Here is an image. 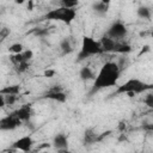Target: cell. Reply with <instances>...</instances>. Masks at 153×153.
I'll use <instances>...</instances> for the list:
<instances>
[{
  "mask_svg": "<svg viewBox=\"0 0 153 153\" xmlns=\"http://www.w3.org/2000/svg\"><path fill=\"white\" fill-rule=\"evenodd\" d=\"M121 72H122V68L117 62L115 61L105 62L96 74V78L92 84V93L104 88L117 86L121 76Z\"/></svg>",
  "mask_w": 153,
  "mask_h": 153,
  "instance_id": "1",
  "label": "cell"
},
{
  "mask_svg": "<svg viewBox=\"0 0 153 153\" xmlns=\"http://www.w3.org/2000/svg\"><path fill=\"white\" fill-rule=\"evenodd\" d=\"M149 90H153V84L146 82L139 78H130L123 84L117 85L115 94H129L130 97H133L135 94L145 93Z\"/></svg>",
  "mask_w": 153,
  "mask_h": 153,
  "instance_id": "2",
  "label": "cell"
},
{
  "mask_svg": "<svg viewBox=\"0 0 153 153\" xmlns=\"http://www.w3.org/2000/svg\"><path fill=\"white\" fill-rule=\"evenodd\" d=\"M103 54L102 47L99 41L94 39L91 36H82L81 38V44H80V50L78 53V61H82L87 57L94 56V55H100Z\"/></svg>",
  "mask_w": 153,
  "mask_h": 153,
  "instance_id": "3",
  "label": "cell"
},
{
  "mask_svg": "<svg viewBox=\"0 0 153 153\" xmlns=\"http://www.w3.org/2000/svg\"><path fill=\"white\" fill-rule=\"evenodd\" d=\"M76 17V10L73 8H66L62 6H59L56 8H53L48 11L44 16L45 19L48 20H54V22H60L63 24L69 25Z\"/></svg>",
  "mask_w": 153,
  "mask_h": 153,
  "instance_id": "4",
  "label": "cell"
},
{
  "mask_svg": "<svg viewBox=\"0 0 153 153\" xmlns=\"http://www.w3.org/2000/svg\"><path fill=\"white\" fill-rule=\"evenodd\" d=\"M106 35L116 41H122L128 35V27L123 22L116 20V22L111 23V25L108 27Z\"/></svg>",
  "mask_w": 153,
  "mask_h": 153,
  "instance_id": "5",
  "label": "cell"
},
{
  "mask_svg": "<svg viewBox=\"0 0 153 153\" xmlns=\"http://www.w3.org/2000/svg\"><path fill=\"white\" fill-rule=\"evenodd\" d=\"M35 145V141L32 139L31 135H23L20 137H18L11 146L12 149H16V151H20V152H24V153H27L32 149Z\"/></svg>",
  "mask_w": 153,
  "mask_h": 153,
  "instance_id": "6",
  "label": "cell"
},
{
  "mask_svg": "<svg viewBox=\"0 0 153 153\" xmlns=\"http://www.w3.org/2000/svg\"><path fill=\"white\" fill-rule=\"evenodd\" d=\"M22 123H23V122L17 117V115H16L14 111H13V112H11L10 115H7V116H5V117H2V118L0 120V129H1L2 131H6V130H14V129H17L18 127H20Z\"/></svg>",
  "mask_w": 153,
  "mask_h": 153,
  "instance_id": "7",
  "label": "cell"
},
{
  "mask_svg": "<svg viewBox=\"0 0 153 153\" xmlns=\"http://www.w3.org/2000/svg\"><path fill=\"white\" fill-rule=\"evenodd\" d=\"M43 97L47 98V99L57 102V103H65V102L67 100V94H66L61 88H59V87H53V88H50Z\"/></svg>",
  "mask_w": 153,
  "mask_h": 153,
  "instance_id": "8",
  "label": "cell"
},
{
  "mask_svg": "<svg viewBox=\"0 0 153 153\" xmlns=\"http://www.w3.org/2000/svg\"><path fill=\"white\" fill-rule=\"evenodd\" d=\"M14 114L17 115V117L24 123V122H29L30 118L32 117V108L30 104H24L22 106H19L17 110H14Z\"/></svg>",
  "mask_w": 153,
  "mask_h": 153,
  "instance_id": "9",
  "label": "cell"
},
{
  "mask_svg": "<svg viewBox=\"0 0 153 153\" xmlns=\"http://www.w3.org/2000/svg\"><path fill=\"white\" fill-rule=\"evenodd\" d=\"M69 141H68V136L65 133H57L54 137H53V147L57 151V149H66L68 148Z\"/></svg>",
  "mask_w": 153,
  "mask_h": 153,
  "instance_id": "10",
  "label": "cell"
},
{
  "mask_svg": "<svg viewBox=\"0 0 153 153\" xmlns=\"http://www.w3.org/2000/svg\"><path fill=\"white\" fill-rule=\"evenodd\" d=\"M99 43H100L103 54H104V53H114L117 41L114 39V38H111V37H109V36L105 33V35L99 39Z\"/></svg>",
  "mask_w": 153,
  "mask_h": 153,
  "instance_id": "11",
  "label": "cell"
},
{
  "mask_svg": "<svg viewBox=\"0 0 153 153\" xmlns=\"http://www.w3.org/2000/svg\"><path fill=\"white\" fill-rule=\"evenodd\" d=\"M91 8L92 11L97 14V16H105L110 8V2L109 1H105V0H102V1H94L92 2L91 5Z\"/></svg>",
  "mask_w": 153,
  "mask_h": 153,
  "instance_id": "12",
  "label": "cell"
},
{
  "mask_svg": "<svg viewBox=\"0 0 153 153\" xmlns=\"http://www.w3.org/2000/svg\"><path fill=\"white\" fill-rule=\"evenodd\" d=\"M79 78L82 81H88V80H94L96 74L93 72V69L90 66H84L79 69Z\"/></svg>",
  "mask_w": 153,
  "mask_h": 153,
  "instance_id": "13",
  "label": "cell"
},
{
  "mask_svg": "<svg viewBox=\"0 0 153 153\" xmlns=\"http://www.w3.org/2000/svg\"><path fill=\"white\" fill-rule=\"evenodd\" d=\"M60 50H61V54L62 55H68L73 51V45H72V42L68 37H63L61 41H60Z\"/></svg>",
  "mask_w": 153,
  "mask_h": 153,
  "instance_id": "14",
  "label": "cell"
},
{
  "mask_svg": "<svg viewBox=\"0 0 153 153\" xmlns=\"http://www.w3.org/2000/svg\"><path fill=\"white\" fill-rule=\"evenodd\" d=\"M19 93H20L19 85H7L0 90V94L4 96H18Z\"/></svg>",
  "mask_w": 153,
  "mask_h": 153,
  "instance_id": "15",
  "label": "cell"
},
{
  "mask_svg": "<svg viewBox=\"0 0 153 153\" xmlns=\"http://www.w3.org/2000/svg\"><path fill=\"white\" fill-rule=\"evenodd\" d=\"M136 14H137V17H139L140 19L149 20L151 17H152V10H151L148 6L142 5V6L137 7V10H136Z\"/></svg>",
  "mask_w": 153,
  "mask_h": 153,
  "instance_id": "16",
  "label": "cell"
},
{
  "mask_svg": "<svg viewBox=\"0 0 153 153\" xmlns=\"http://www.w3.org/2000/svg\"><path fill=\"white\" fill-rule=\"evenodd\" d=\"M130 51H131V45L129 43H127L124 41H117L114 53H117V54H128Z\"/></svg>",
  "mask_w": 153,
  "mask_h": 153,
  "instance_id": "17",
  "label": "cell"
},
{
  "mask_svg": "<svg viewBox=\"0 0 153 153\" xmlns=\"http://www.w3.org/2000/svg\"><path fill=\"white\" fill-rule=\"evenodd\" d=\"M98 140V135L94 133L93 129H86L85 134H84V142L85 143H93Z\"/></svg>",
  "mask_w": 153,
  "mask_h": 153,
  "instance_id": "18",
  "label": "cell"
},
{
  "mask_svg": "<svg viewBox=\"0 0 153 153\" xmlns=\"http://www.w3.org/2000/svg\"><path fill=\"white\" fill-rule=\"evenodd\" d=\"M59 4H60V6H62V7L75 10V8L78 7V5H79V1H76V0H61Z\"/></svg>",
  "mask_w": 153,
  "mask_h": 153,
  "instance_id": "19",
  "label": "cell"
},
{
  "mask_svg": "<svg viewBox=\"0 0 153 153\" xmlns=\"http://www.w3.org/2000/svg\"><path fill=\"white\" fill-rule=\"evenodd\" d=\"M8 50L12 54H20V53H23L25 50V48H24V45L22 43H13V44L10 45Z\"/></svg>",
  "mask_w": 153,
  "mask_h": 153,
  "instance_id": "20",
  "label": "cell"
},
{
  "mask_svg": "<svg viewBox=\"0 0 153 153\" xmlns=\"http://www.w3.org/2000/svg\"><path fill=\"white\" fill-rule=\"evenodd\" d=\"M29 62H22V63H19V65H16L14 67H16V69H17V72L18 73H24L27 68H29Z\"/></svg>",
  "mask_w": 153,
  "mask_h": 153,
  "instance_id": "21",
  "label": "cell"
},
{
  "mask_svg": "<svg viewBox=\"0 0 153 153\" xmlns=\"http://www.w3.org/2000/svg\"><path fill=\"white\" fill-rule=\"evenodd\" d=\"M17 98H18V96H5L6 105H13L17 102Z\"/></svg>",
  "mask_w": 153,
  "mask_h": 153,
  "instance_id": "22",
  "label": "cell"
},
{
  "mask_svg": "<svg viewBox=\"0 0 153 153\" xmlns=\"http://www.w3.org/2000/svg\"><path fill=\"white\" fill-rule=\"evenodd\" d=\"M143 102H145V104H146L147 106H149V108L153 109V94H147V96L145 97Z\"/></svg>",
  "mask_w": 153,
  "mask_h": 153,
  "instance_id": "23",
  "label": "cell"
},
{
  "mask_svg": "<svg viewBox=\"0 0 153 153\" xmlns=\"http://www.w3.org/2000/svg\"><path fill=\"white\" fill-rule=\"evenodd\" d=\"M54 74H55V71H54V69H49V71H45V72H44V75L48 76V78H51Z\"/></svg>",
  "mask_w": 153,
  "mask_h": 153,
  "instance_id": "24",
  "label": "cell"
},
{
  "mask_svg": "<svg viewBox=\"0 0 153 153\" xmlns=\"http://www.w3.org/2000/svg\"><path fill=\"white\" fill-rule=\"evenodd\" d=\"M6 105V102H5V96L4 94H0V106H5Z\"/></svg>",
  "mask_w": 153,
  "mask_h": 153,
  "instance_id": "25",
  "label": "cell"
},
{
  "mask_svg": "<svg viewBox=\"0 0 153 153\" xmlns=\"http://www.w3.org/2000/svg\"><path fill=\"white\" fill-rule=\"evenodd\" d=\"M57 153H72L69 151V148H66V149H57Z\"/></svg>",
  "mask_w": 153,
  "mask_h": 153,
  "instance_id": "26",
  "label": "cell"
},
{
  "mask_svg": "<svg viewBox=\"0 0 153 153\" xmlns=\"http://www.w3.org/2000/svg\"><path fill=\"white\" fill-rule=\"evenodd\" d=\"M151 37L153 38V30H152V32H151Z\"/></svg>",
  "mask_w": 153,
  "mask_h": 153,
  "instance_id": "27",
  "label": "cell"
},
{
  "mask_svg": "<svg viewBox=\"0 0 153 153\" xmlns=\"http://www.w3.org/2000/svg\"><path fill=\"white\" fill-rule=\"evenodd\" d=\"M7 153H12V152H7Z\"/></svg>",
  "mask_w": 153,
  "mask_h": 153,
  "instance_id": "28",
  "label": "cell"
},
{
  "mask_svg": "<svg viewBox=\"0 0 153 153\" xmlns=\"http://www.w3.org/2000/svg\"><path fill=\"white\" fill-rule=\"evenodd\" d=\"M148 153H153V152H148Z\"/></svg>",
  "mask_w": 153,
  "mask_h": 153,
  "instance_id": "29",
  "label": "cell"
}]
</instances>
